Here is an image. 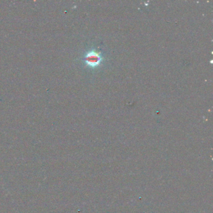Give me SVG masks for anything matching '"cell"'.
<instances>
[{"instance_id":"obj_1","label":"cell","mask_w":213,"mask_h":213,"mask_svg":"<svg viewBox=\"0 0 213 213\" xmlns=\"http://www.w3.org/2000/svg\"><path fill=\"white\" fill-rule=\"evenodd\" d=\"M84 63L91 68H96L98 66L102 61V57L99 53L92 50L87 52L84 57Z\"/></svg>"}]
</instances>
